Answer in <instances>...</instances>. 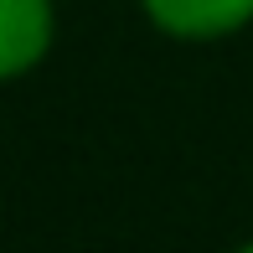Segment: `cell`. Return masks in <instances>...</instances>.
<instances>
[{
    "mask_svg": "<svg viewBox=\"0 0 253 253\" xmlns=\"http://www.w3.org/2000/svg\"><path fill=\"white\" fill-rule=\"evenodd\" d=\"M243 253H253V248H243Z\"/></svg>",
    "mask_w": 253,
    "mask_h": 253,
    "instance_id": "cell-3",
    "label": "cell"
},
{
    "mask_svg": "<svg viewBox=\"0 0 253 253\" xmlns=\"http://www.w3.org/2000/svg\"><path fill=\"white\" fill-rule=\"evenodd\" d=\"M52 5L47 0H0V78H16L47 52Z\"/></svg>",
    "mask_w": 253,
    "mask_h": 253,
    "instance_id": "cell-1",
    "label": "cell"
},
{
    "mask_svg": "<svg viewBox=\"0 0 253 253\" xmlns=\"http://www.w3.org/2000/svg\"><path fill=\"white\" fill-rule=\"evenodd\" d=\"M145 10L170 37H222L253 21V0H145Z\"/></svg>",
    "mask_w": 253,
    "mask_h": 253,
    "instance_id": "cell-2",
    "label": "cell"
}]
</instances>
